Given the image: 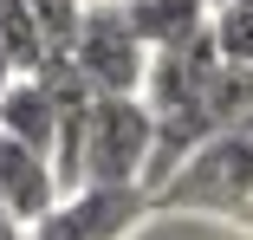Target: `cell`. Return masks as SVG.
Segmentation results:
<instances>
[{"mask_svg": "<svg viewBox=\"0 0 253 240\" xmlns=\"http://www.w3.org/2000/svg\"><path fill=\"white\" fill-rule=\"evenodd\" d=\"M156 208L175 214H227L240 221L253 208V117H240L234 130H221L156 188Z\"/></svg>", "mask_w": 253, "mask_h": 240, "instance_id": "6da1fadb", "label": "cell"}, {"mask_svg": "<svg viewBox=\"0 0 253 240\" xmlns=\"http://www.w3.org/2000/svg\"><path fill=\"white\" fill-rule=\"evenodd\" d=\"M156 162V111L143 98H91L84 111V188H143Z\"/></svg>", "mask_w": 253, "mask_h": 240, "instance_id": "7a4b0ae2", "label": "cell"}, {"mask_svg": "<svg viewBox=\"0 0 253 240\" xmlns=\"http://www.w3.org/2000/svg\"><path fill=\"white\" fill-rule=\"evenodd\" d=\"M149 65H156V52L130 33L124 7H117V0H91L84 33L72 45V72L91 84V98H143Z\"/></svg>", "mask_w": 253, "mask_h": 240, "instance_id": "3957f363", "label": "cell"}, {"mask_svg": "<svg viewBox=\"0 0 253 240\" xmlns=\"http://www.w3.org/2000/svg\"><path fill=\"white\" fill-rule=\"evenodd\" d=\"M149 208V188H78L33 227V240H124Z\"/></svg>", "mask_w": 253, "mask_h": 240, "instance_id": "277c9868", "label": "cell"}, {"mask_svg": "<svg viewBox=\"0 0 253 240\" xmlns=\"http://www.w3.org/2000/svg\"><path fill=\"white\" fill-rule=\"evenodd\" d=\"M59 201H65V182H59L52 156L26 150V143H0V208L33 234Z\"/></svg>", "mask_w": 253, "mask_h": 240, "instance_id": "5b68a950", "label": "cell"}, {"mask_svg": "<svg viewBox=\"0 0 253 240\" xmlns=\"http://www.w3.org/2000/svg\"><path fill=\"white\" fill-rule=\"evenodd\" d=\"M117 7H124L130 33L149 45V52H175V45H188V39H201L214 26L208 0H117Z\"/></svg>", "mask_w": 253, "mask_h": 240, "instance_id": "8992f818", "label": "cell"}, {"mask_svg": "<svg viewBox=\"0 0 253 240\" xmlns=\"http://www.w3.org/2000/svg\"><path fill=\"white\" fill-rule=\"evenodd\" d=\"M0 52L20 65V78H33V72L52 65V52H45V39L33 26V7H26V0H0Z\"/></svg>", "mask_w": 253, "mask_h": 240, "instance_id": "52a82bcc", "label": "cell"}, {"mask_svg": "<svg viewBox=\"0 0 253 240\" xmlns=\"http://www.w3.org/2000/svg\"><path fill=\"white\" fill-rule=\"evenodd\" d=\"M26 7H33V26H39V39H45V52H52V59H72L91 0H26Z\"/></svg>", "mask_w": 253, "mask_h": 240, "instance_id": "ba28073f", "label": "cell"}, {"mask_svg": "<svg viewBox=\"0 0 253 240\" xmlns=\"http://www.w3.org/2000/svg\"><path fill=\"white\" fill-rule=\"evenodd\" d=\"M208 33H214V52H221L227 72H253V7H247V0L221 7Z\"/></svg>", "mask_w": 253, "mask_h": 240, "instance_id": "9c48e42d", "label": "cell"}, {"mask_svg": "<svg viewBox=\"0 0 253 240\" xmlns=\"http://www.w3.org/2000/svg\"><path fill=\"white\" fill-rule=\"evenodd\" d=\"M0 240H33V234H26V227H20V221H13L7 208H0Z\"/></svg>", "mask_w": 253, "mask_h": 240, "instance_id": "30bf717a", "label": "cell"}, {"mask_svg": "<svg viewBox=\"0 0 253 240\" xmlns=\"http://www.w3.org/2000/svg\"><path fill=\"white\" fill-rule=\"evenodd\" d=\"M208 7H214V13H221V7H234V0H208Z\"/></svg>", "mask_w": 253, "mask_h": 240, "instance_id": "8fae6325", "label": "cell"}, {"mask_svg": "<svg viewBox=\"0 0 253 240\" xmlns=\"http://www.w3.org/2000/svg\"><path fill=\"white\" fill-rule=\"evenodd\" d=\"M240 227H253V208H247V214H240Z\"/></svg>", "mask_w": 253, "mask_h": 240, "instance_id": "7c38bea8", "label": "cell"}, {"mask_svg": "<svg viewBox=\"0 0 253 240\" xmlns=\"http://www.w3.org/2000/svg\"><path fill=\"white\" fill-rule=\"evenodd\" d=\"M0 143H7V130H0Z\"/></svg>", "mask_w": 253, "mask_h": 240, "instance_id": "4fadbf2b", "label": "cell"}, {"mask_svg": "<svg viewBox=\"0 0 253 240\" xmlns=\"http://www.w3.org/2000/svg\"><path fill=\"white\" fill-rule=\"evenodd\" d=\"M247 7H253V0H247Z\"/></svg>", "mask_w": 253, "mask_h": 240, "instance_id": "5bb4252c", "label": "cell"}]
</instances>
